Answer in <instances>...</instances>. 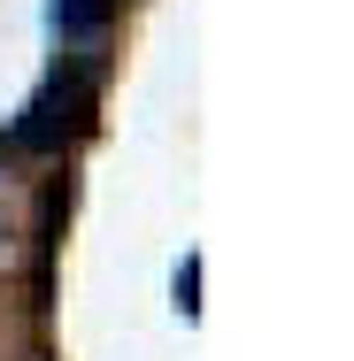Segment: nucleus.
Returning <instances> with one entry per match:
<instances>
[{
    "mask_svg": "<svg viewBox=\"0 0 354 361\" xmlns=\"http://www.w3.org/2000/svg\"><path fill=\"white\" fill-rule=\"evenodd\" d=\"M77 108H85V85H39L31 100H23V116L8 123V146L16 154H62V139L77 131Z\"/></svg>",
    "mask_w": 354,
    "mask_h": 361,
    "instance_id": "nucleus-1",
    "label": "nucleus"
},
{
    "mask_svg": "<svg viewBox=\"0 0 354 361\" xmlns=\"http://www.w3.org/2000/svg\"><path fill=\"white\" fill-rule=\"evenodd\" d=\"M108 16H116V0H54V31H62L70 47H93V39L108 31Z\"/></svg>",
    "mask_w": 354,
    "mask_h": 361,
    "instance_id": "nucleus-2",
    "label": "nucleus"
}]
</instances>
